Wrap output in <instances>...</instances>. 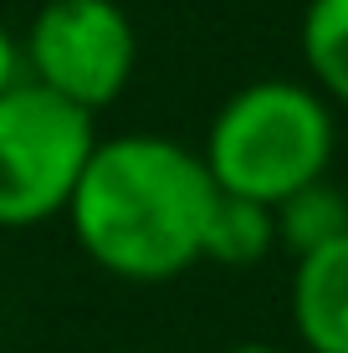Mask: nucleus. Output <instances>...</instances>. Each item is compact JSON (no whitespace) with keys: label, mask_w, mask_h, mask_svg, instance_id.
Wrapping results in <instances>:
<instances>
[{"label":"nucleus","mask_w":348,"mask_h":353,"mask_svg":"<svg viewBox=\"0 0 348 353\" xmlns=\"http://www.w3.org/2000/svg\"><path fill=\"white\" fill-rule=\"evenodd\" d=\"M272 221H277V246L297 261L307 251L348 236V194L323 174V179H313V185L292 190L287 200L272 205Z\"/></svg>","instance_id":"0eeeda50"},{"label":"nucleus","mask_w":348,"mask_h":353,"mask_svg":"<svg viewBox=\"0 0 348 353\" xmlns=\"http://www.w3.org/2000/svg\"><path fill=\"white\" fill-rule=\"evenodd\" d=\"M21 67L36 88L98 118L139 72V31L118 0H41L21 36Z\"/></svg>","instance_id":"20e7f679"},{"label":"nucleus","mask_w":348,"mask_h":353,"mask_svg":"<svg viewBox=\"0 0 348 353\" xmlns=\"http://www.w3.org/2000/svg\"><path fill=\"white\" fill-rule=\"evenodd\" d=\"M215 194L221 190L200 149L164 133H98L67 200V225L98 272L159 287L200 266V236Z\"/></svg>","instance_id":"f257e3e1"},{"label":"nucleus","mask_w":348,"mask_h":353,"mask_svg":"<svg viewBox=\"0 0 348 353\" xmlns=\"http://www.w3.org/2000/svg\"><path fill=\"white\" fill-rule=\"evenodd\" d=\"M98 118L21 77L0 92V230H36L67 215Z\"/></svg>","instance_id":"7ed1b4c3"},{"label":"nucleus","mask_w":348,"mask_h":353,"mask_svg":"<svg viewBox=\"0 0 348 353\" xmlns=\"http://www.w3.org/2000/svg\"><path fill=\"white\" fill-rule=\"evenodd\" d=\"M21 77H26V67H21V36L0 21V92L16 88Z\"/></svg>","instance_id":"1a4fd4ad"},{"label":"nucleus","mask_w":348,"mask_h":353,"mask_svg":"<svg viewBox=\"0 0 348 353\" xmlns=\"http://www.w3.org/2000/svg\"><path fill=\"white\" fill-rule=\"evenodd\" d=\"M277 251V221L272 205L241 200V194H215L200 236V261L215 266H256Z\"/></svg>","instance_id":"423d86ee"},{"label":"nucleus","mask_w":348,"mask_h":353,"mask_svg":"<svg viewBox=\"0 0 348 353\" xmlns=\"http://www.w3.org/2000/svg\"><path fill=\"white\" fill-rule=\"evenodd\" d=\"M221 353H292V348H282V343H231Z\"/></svg>","instance_id":"9d476101"},{"label":"nucleus","mask_w":348,"mask_h":353,"mask_svg":"<svg viewBox=\"0 0 348 353\" xmlns=\"http://www.w3.org/2000/svg\"><path fill=\"white\" fill-rule=\"evenodd\" d=\"M333 149H338L333 103L313 82L256 77L215 108L200 159L221 194L277 205L328 174Z\"/></svg>","instance_id":"f03ea898"},{"label":"nucleus","mask_w":348,"mask_h":353,"mask_svg":"<svg viewBox=\"0 0 348 353\" xmlns=\"http://www.w3.org/2000/svg\"><path fill=\"white\" fill-rule=\"evenodd\" d=\"M297 46L313 88L333 108H348V0H307Z\"/></svg>","instance_id":"6e6552de"},{"label":"nucleus","mask_w":348,"mask_h":353,"mask_svg":"<svg viewBox=\"0 0 348 353\" xmlns=\"http://www.w3.org/2000/svg\"><path fill=\"white\" fill-rule=\"evenodd\" d=\"M287 307L307 353H348V236L292 261Z\"/></svg>","instance_id":"39448f33"}]
</instances>
